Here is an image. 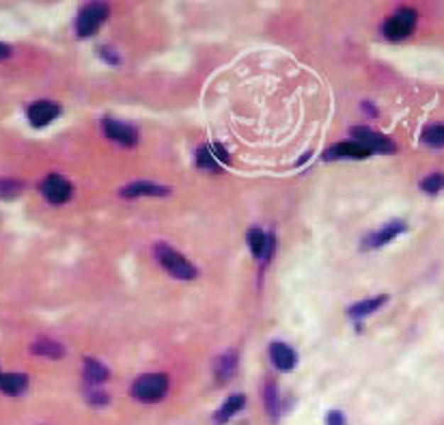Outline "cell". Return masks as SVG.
<instances>
[{
  "instance_id": "6da1fadb",
  "label": "cell",
  "mask_w": 444,
  "mask_h": 425,
  "mask_svg": "<svg viewBox=\"0 0 444 425\" xmlns=\"http://www.w3.org/2000/svg\"><path fill=\"white\" fill-rule=\"evenodd\" d=\"M155 257H157L162 268L169 275H173L175 279H182V281L196 279V268L182 253H177L175 248L166 246V244H157L155 246Z\"/></svg>"
},
{
  "instance_id": "7a4b0ae2",
  "label": "cell",
  "mask_w": 444,
  "mask_h": 425,
  "mask_svg": "<svg viewBox=\"0 0 444 425\" xmlns=\"http://www.w3.org/2000/svg\"><path fill=\"white\" fill-rule=\"evenodd\" d=\"M166 391H169V380L162 374H145L132 387V395L145 404L160 402L166 395Z\"/></svg>"
},
{
  "instance_id": "3957f363",
  "label": "cell",
  "mask_w": 444,
  "mask_h": 425,
  "mask_svg": "<svg viewBox=\"0 0 444 425\" xmlns=\"http://www.w3.org/2000/svg\"><path fill=\"white\" fill-rule=\"evenodd\" d=\"M416 26V11L410 9V7H404L399 11H395L391 18H388L382 26V33L386 39H391V41H401L406 37L412 35Z\"/></svg>"
},
{
  "instance_id": "277c9868",
  "label": "cell",
  "mask_w": 444,
  "mask_h": 425,
  "mask_svg": "<svg viewBox=\"0 0 444 425\" xmlns=\"http://www.w3.org/2000/svg\"><path fill=\"white\" fill-rule=\"evenodd\" d=\"M106 18H108V7L106 5H101V3L84 5L78 11V18H76V33L80 37H89L106 22Z\"/></svg>"
},
{
  "instance_id": "5b68a950",
  "label": "cell",
  "mask_w": 444,
  "mask_h": 425,
  "mask_svg": "<svg viewBox=\"0 0 444 425\" xmlns=\"http://www.w3.org/2000/svg\"><path fill=\"white\" fill-rule=\"evenodd\" d=\"M41 194L52 203V205H63L72 199L74 194V188L72 184L61 177V175H48L43 182H41Z\"/></svg>"
},
{
  "instance_id": "8992f818",
  "label": "cell",
  "mask_w": 444,
  "mask_h": 425,
  "mask_svg": "<svg viewBox=\"0 0 444 425\" xmlns=\"http://www.w3.org/2000/svg\"><path fill=\"white\" fill-rule=\"evenodd\" d=\"M104 134H106L110 140H113V143H119V145H123V147H132V145H136V140H138L136 130H134L132 126H128V123L117 121V119H106V121H104Z\"/></svg>"
},
{
  "instance_id": "52a82bcc",
  "label": "cell",
  "mask_w": 444,
  "mask_h": 425,
  "mask_svg": "<svg viewBox=\"0 0 444 425\" xmlns=\"http://www.w3.org/2000/svg\"><path fill=\"white\" fill-rule=\"evenodd\" d=\"M371 151L367 147H362L360 143L356 140H345V143H339L335 147H330L326 151V158L328 160H362L367 158Z\"/></svg>"
},
{
  "instance_id": "ba28073f",
  "label": "cell",
  "mask_w": 444,
  "mask_h": 425,
  "mask_svg": "<svg viewBox=\"0 0 444 425\" xmlns=\"http://www.w3.org/2000/svg\"><path fill=\"white\" fill-rule=\"evenodd\" d=\"M354 136H356V143H360L369 151H384V153L395 151V145L391 140L369 128H354Z\"/></svg>"
},
{
  "instance_id": "9c48e42d",
  "label": "cell",
  "mask_w": 444,
  "mask_h": 425,
  "mask_svg": "<svg viewBox=\"0 0 444 425\" xmlns=\"http://www.w3.org/2000/svg\"><path fill=\"white\" fill-rule=\"evenodd\" d=\"M57 115H59V106L54 101H35L28 109V119L37 128L48 126L50 121L57 119Z\"/></svg>"
},
{
  "instance_id": "30bf717a",
  "label": "cell",
  "mask_w": 444,
  "mask_h": 425,
  "mask_svg": "<svg viewBox=\"0 0 444 425\" xmlns=\"http://www.w3.org/2000/svg\"><path fill=\"white\" fill-rule=\"evenodd\" d=\"M406 231V223L404 221H395V223H386L384 227H379L375 233H371L369 238H367V246H371V248H377V246H384V244H388L391 240H395L399 233H404Z\"/></svg>"
},
{
  "instance_id": "8fae6325",
  "label": "cell",
  "mask_w": 444,
  "mask_h": 425,
  "mask_svg": "<svg viewBox=\"0 0 444 425\" xmlns=\"http://www.w3.org/2000/svg\"><path fill=\"white\" fill-rule=\"evenodd\" d=\"M270 358L274 363V367L281 369V371H289V369L296 367V352L287 343H272Z\"/></svg>"
},
{
  "instance_id": "7c38bea8",
  "label": "cell",
  "mask_w": 444,
  "mask_h": 425,
  "mask_svg": "<svg viewBox=\"0 0 444 425\" xmlns=\"http://www.w3.org/2000/svg\"><path fill=\"white\" fill-rule=\"evenodd\" d=\"M248 246H250V250H252V255H255V257H259V259H267V257L272 255L274 240H272L270 236H265L263 231L252 229V231H248Z\"/></svg>"
},
{
  "instance_id": "4fadbf2b",
  "label": "cell",
  "mask_w": 444,
  "mask_h": 425,
  "mask_svg": "<svg viewBox=\"0 0 444 425\" xmlns=\"http://www.w3.org/2000/svg\"><path fill=\"white\" fill-rule=\"evenodd\" d=\"M110 378V371L95 358H87L84 360V380L95 387V385H101Z\"/></svg>"
},
{
  "instance_id": "5bb4252c",
  "label": "cell",
  "mask_w": 444,
  "mask_h": 425,
  "mask_svg": "<svg viewBox=\"0 0 444 425\" xmlns=\"http://www.w3.org/2000/svg\"><path fill=\"white\" fill-rule=\"evenodd\" d=\"M244 404H246V397L244 395H240V393L231 395L225 404L220 406V410L216 412V421L218 423H227L229 419H233L244 408Z\"/></svg>"
},
{
  "instance_id": "9a60e30c",
  "label": "cell",
  "mask_w": 444,
  "mask_h": 425,
  "mask_svg": "<svg viewBox=\"0 0 444 425\" xmlns=\"http://www.w3.org/2000/svg\"><path fill=\"white\" fill-rule=\"evenodd\" d=\"M169 192V188L164 186H157V184H130L121 190L123 197H160V194H166Z\"/></svg>"
},
{
  "instance_id": "2e32d148",
  "label": "cell",
  "mask_w": 444,
  "mask_h": 425,
  "mask_svg": "<svg viewBox=\"0 0 444 425\" xmlns=\"http://www.w3.org/2000/svg\"><path fill=\"white\" fill-rule=\"evenodd\" d=\"M238 369V356L235 352H227L225 356H220L218 363H216V378L222 382V380H229Z\"/></svg>"
},
{
  "instance_id": "e0dca14e",
  "label": "cell",
  "mask_w": 444,
  "mask_h": 425,
  "mask_svg": "<svg viewBox=\"0 0 444 425\" xmlns=\"http://www.w3.org/2000/svg\"><path fill=\"white\" fill-rule=\"evenodd\" d=\"M26 385H28V380H26V376H22V374H7V376H0V389H3L5 393H9V395L22 393V391L26 389Z\"/></svg>"
},
{
  "instance_id": "ac0fdd59",
  "label": "cell",
  "mask_w": 444,
  "mask_h": 425,
  "mask_svg": "<svg viewBox=\"0 0 444 425\" xmlns=\"http://www.w3.org/2000/svg\"><path fill=\"white\" fill-rule=\"evenodd\" d=\"M384 302H386V296H375V298L362 300V302H358V304H354V307L350 309V315H352V317H367V315L375 313Z\"/></svg>"
},
{
  "instance_id": "d6986e66",
  "label": "cell",
  "mask_w": 444,
  "mask_h": 425,
  "mask_svg": "<svg viewBox=\"0 0 444 425\" xmlns=\"http://www.w3.org/2000/svg\"><path fill=\"white\" fill-rule=\"evenodd\" d=\"M423 143L429 147H444V123H433L423 130Z\"/></svg>"
},
{
  "instance_id": "ffe728a7",
  "label": "cell",
  "mask_w": 444,
  "mask_h": 425,
  "mask_svg": "<svg viewBox=\"0 0 444 425\" xmlns=\"http://www.w3.org/2000/svg\"><path fill=\"white\" fill-rule=\"evenodd\" d=\"M33 352L39 356H50V358H59L63 356V346H59L57 341H39L33 346Z\"/></svg>"
},
{
  "instance_id": "44dd1931",
  "label": "cell",
  "mask_w": 444,
  "mask_h": 425,
  "mask_svg": "<svg viewBox=\"0 0 444 425\" xmlns=\"http://www.w3.org/2000/svg\"><path fill=\"white\" fill-rule=\"evenodd\" d=\"M421 188H423V192H427V194H438V192H442V190H444V173H431V175H427V177L421 182Z\"/></svg>"
},
{
  "instance_id": "7402d4cb",
  "label": "cell",
  "mask_w": 444,
  "mask_h": 425,
  "mask_svg": "<svg viewBox=\"0 0 444 425\" xmlns=\"http://www.w3.org/2000/svg\"><path fill=\"white\" fill-rule=\"evenodd\" d=\"M196 165L205 171H218V165H216V158H213V151L211 147H201L199 153H196Z\"/></svg>"
},
{
  "instance_id": "603a6c76",
  "label": "cell",
  "mask_w": 444,
  "mask_h": 425,
  "mask_svg": "<svg viewBox=\"0 0 444 425\" xmlns=\"http://www.w3.org/2000/svg\"><path fill=\"white\" fill-rule=\"evenodd\" d=\"M265 404H267V410L274 414L276 412V389L272 385H267V389H265Z\"/></svg>"
},
{
  "instance_id": "cb8c5ba5",
  "label": "cell",
  "mask_w": 444,
  "mask_h": 425,
  "mask_svg": "<svg viewBox=\"0 0 444 425\" xmlns=\"http://www.w3.org/2000/svg\"><path fill=\"white\" fill-rule=\"evenodd\" d=\"M328 425H343V414L341 412H330Z\"/></svg>"
},
{
  "instance_id": "d4e9b609",
  "label": "cell",
  "mask_w": 444,
  "mask_h": 425,
  "mask_svg": "<svg viewBox=\"0 0 444 425\" xmlns=\"http://www.w3.org/2000/svg\"><path fill=\"white\" fill-rule=\"evenodd\" d=\"M9 48L7 45H3V43H0V59H5V57H9Z\"/></svg>"
}]
</instances>
